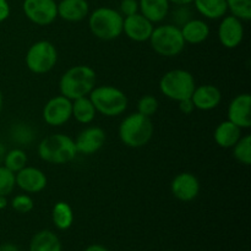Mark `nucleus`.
Returning <instances> with one entry per match:
<instances>
[{"label":"nucleus","instance_id":"obj_27","mask_svg":"<svg viewBox=\"0 0 251 251\" xmlns=\"http://www.w3.org/2000/svg\"><path fill=\"white\" fill-rule=\"evenodd\" d=\"M4 167L12 173H17L27 166V154L22 149H14L6 152L4 158Z\"/></svg>","mask_w":251,"mask_h":251},{"label":"nucleus","instance_id":"obj_39","mask_svg":"<svg viewBox=\"0 0 251 251\" xmlns=\"http://www.w3.org/2000/svg\"><path fill=\"white\" fill-rule=\"evenodd\" d=\"M171 4H174L176 6H183V5L193 4L194 0H169Z\"/></svg>","mask_w":251,"mask_h":251},{"label":"nucleus","instance_id":"obj_23","mask_svg":"<svg viewBox=\"0 0 251 251\" xmlns=\"http://www.w3.org/2000/svg\"><path fill=\"white\" fill-rule=\"evenodd\" d=\"M29 251H63V247L55 233L51 230H41L31 239Z\"/></svg>","mask_w":251,"mask_h":251},{"label":"nucleus","instance_id":"obj_29","mask_svg":"<svg viewBox=\"0 0 251 251\" xmlns=\"http://www.w3.org/2000/svg\"><path fill=\"white\" fill-rule=\"evenodd\" d=\"M228 11L240 21L251 20V0H227Z\"/></svg>","mask_w":251,"mask_h":251},{"label":"nucleus","instance_id":"obj_2","mask_svg":"<svg viewBox=\"0 0 251 251\" xmlns=\"http://www.w3.org/2000/svg\"><path fill=\"white\" fill-rule=\"evenodd\" d=\"M153 123L151 118L140 113H131L122 120L119 125V139L125 146L131 149L144 147L153 136Z\"/></svg>","mask_w":251,"mask_h":251},{"label":"nucleus","instance_id":"obj_7","mask_svg":"<svg viewBox=\"0 0 251 251\" xmlns=\"http://www.w3.org/2000/svg\"><path fill=\"white\" fill-rule=\"evenodd\" d=\"M196 87L193 74L183 69H174L164 74L159 80V91L168 100L180 102L191 98Z\"/></svg>","mask_w":251,"mask_h":251},{"label":"nucleus","instance_id":"obj_13","mask_svg":"<svg viewBox=\"0 0 251 251\" xmlns=\"http://www.w3.org/2000/svg\"><path fill=\"white\" fill-rule=\"evenodd\" d=\"M15 183L26 194H37L46 189L48 179L44 172L39 168L26 166L15 173Z\"/></svg>","mask_w":251,"mask_h":251},{"label":"nucleus","instance_id":"obj_31","mask_svg":"<svg viewBox=\"0 0 251 251\" xmlns=\"http://www.w3.org/2000/svg\"><path fill=\"white\" fill-rule=\"evenodd\" d=\"M15 186V174L4 166H0V196H7L11 194Z\"/></svg>","mask_w":251,"mask_h":251},{"label":"nucleus","instance_id":"obj_16","mask_svg":"<svg viewBox=\"0 0 251 251\" xmlns=\"http://www.w3.org/2000/svg\"><path fill=\"white\" fill-rule=\"evenodd\" d=\"M107 135L105 131L100 126H90L78 134L75 140V146L77 150V153L90 154L96 153L104 146Z\"/></svg>","mask_w":251,"mask_h":251},{"label":"nucleus","instance_id":"obj_18","mask_svg":"<svg viewBox=\"0 0 251 251\" xmlns=\"http://www.w3.org/2000/svg\"><path fill=\"white\" fill-rule=\"evenodd\" d=\"M90 15L87 0H60L58 2V16L64 21L80 22Z\"/></svg>","mask_w":251,"mask_h":251},{"label":"nucleus","instance_id":"obj_41","mask_svg":"<svg viewBox=\"0 0 251 251\" xmlns=\"http://www.w3.org/2000/svg\"><path fill=\"white\" fill-rule=\"evenodd\" d=\"M6 206H7L6 196H0V210H4Z\"/></svg>","mask_w":251,"mask_h":251},{"label":"nucleus","instance_id":"obj_14","mask_svg":"<svg viewBox=\"0 0 251 251\" xmlns=\"http://www.w3.org/2000/svg\"><path fill=\"white\" fill-rule=\"evenodd\" d=\"M227 120L240 129L251 126V96L250 93H240L235 96L227 109Z\"/></svg>","mask_w":251,"mask_h":251},{"label":"nucleus","instance_id":"obj_43","mask_svg":"<svg viewBox=\"0 0 251 251\" xmlns=\"http://www.w3.org/2000/svg\"><path fill=\"white\" fill-rule=\"evenodd\" d=\"M167 251H173V250H167Z\"/></svg>","mask_w":251,"mask_h":251},{"label":"nucleus","instance_id":"obj_10","mask_svg":"<svg viewBox=\"0 0 251 251\" xmlns=\"http://www.w3.org/2000/svg\"><path fill=\"white\" fill-rule=\"evenodd\" d=\"M42 115L50 126H61L73 118V100L61 95L55 96L46 103Z\"/></svg>","mask_w":251,"mask_h":251},{"label":"nucleus","instance_id":"obj_20","mask_svg":"<svg viewBox=\"0 0 251 251\" xmlns=\"http://www.w3.org/2000/svg\"><path fill=\"white\" fill-rule=\"evenodd\" d=\"M242 137V129L229 120L220 123L216 127L213 139L222 149H232Z\"/></svg>","mask_w":251,"mask_h":251},{"label":"nucleus","instance_id":"obj_40","mask_svg":"<svg viewBox=\"0 0 251 251\" xmlns=\"http://www.w3.org/2000/svg\"><path fill=\"white\" fill-rule=\"evenodd\" d=\"M6 147L4 146V144L0 142V166L4 163V158H5V154H6Z\"/></svg>","mask_w":251,"mask_h":251},{"label":"nucleus","instance_id":"obj_17","mask_svg":"<svg viewBox=\"0 0 251 251\" xmlns=\"http://www.w3.org/2000/svg\"><path fill=\"white\" fill-rule=\"evenodd\" d=\"M191 100L195 109L207 112V110L215 109L221 104L222 92L215 85H201L195 87L191 95Z\"/></svg>","mask_w":251,"mask_h":251},{"label":"nucleus","instance_id":"obj_32","mask_svg":"<svg viewBox=\"0 0 251 251\" xmlns=\"http://www.w3.org/2000/svg\"><path fill=\"white\" fill-rule=\"evenodd\" d=\"M11 207L16 212L26 215V213H29L33 210L34 202L29 195H27V194H20V195H16L12 199Z\"/></svg>","mask_w":251,"mask_h":251},{"label":"nucleus","instance_id":"obj_30","mask_svg":"<svg viewBox=\"0 0 251 251\" xmlns=\"http://www.w3.org/2000/svg\"><path fill=\"white\" fill-rule=\"evenodd\" d=\"M158 100L151 95H145L137 102V113L151 118L158 110Z\"/></svg>","mask_w":251,"mask_h":251},{"label":"nucleus","instance_id":"obj_24","mask_svg":"<svg viewBox=\"0 0 251 251\" xmlns=\"http://www.w3.org/2000/svg\"><path fill=\"white\" fill-rule=\"evenodd\" d=\"M97 110L90 97H81L73 100V118L80 124H91L95 120Z\"/></svg>","mask_w":251,"mask_h":251},{"label":"nucleus","instance_id":"obj_25","mask_svg":"<svg viewBox=\"0 0 251 251\" xmlns=\"http://www.w3.org/2000/svg\"><path fill=\"white\" fill-rule=\"evenodd\" d=\"M51 218L53 223L58 229L66 230L74 223V211L68 202L59 201L53 206L51 210Z\"/></svg>","mask_w":251,"mask_h":251},{"label":"nucleus","instance_id":"obj_6","mask_svg":"<svg viewBox=\"0 0 251 251\" xmlns=\"http://www.w3.org/2000/svg\"><path fill=\"white\" fill-rule=\"evenodd\" d=\"M149 41L152 49L158 55L166 56V58L179 55L184 50L186 44L181 34L180 27L173 24L154 27Z\"/></svg>","mask_w":251,"mask_h":251},{"label":"nucleus","instance_id":"obj_4","mask_svg":"<svg viewBox=\"0 0 251 251\" xmlns=\"http://www.w3.org/2000/svg\"><path fill=\"white\" fill-rule=\"evenodd\" d=\"M38 154L42 161L47 163H69L77 156L75 140L64 134L49 135L39 142Z\"/></svg>","mask_w":251,"mask_h":251},{"label":"nucleus","instance_id":"obj_34","mask_svg":"<svg viewBox=\"0 0 251 251\" xmlns=\"http://www.w3.org/2000/svg\"><path fill=\"white\" fill-rule=\"evenodd\" d=\"M119 12L123 15V17L137 14L139 12V0H122Z\"/></svg>","mask_w":251,"mask_h":251},{"label":"nucleus","instance_id":"obj_1","mask_svg":"<svg viewBox=\"0 0 251 251\" xmlns=\"http://www.w3.org/2000/svg\"><path fill=\"white\" fill-rule=\"evenodd\" d=\"M97 75L88 65H76L68 69L59 81L60 95L70 100L86 97L96 87Z\"/></svg>","mask_w":251,"mask_h":251},{"label":"nucleus","instance_id":"obj_26","mask_svg":"<svg viewBox=\"0 0 251 251\" xmlns=\"http://www.w3.org/2000/svg\"><path fill=\"white\" fill-rule=\"evenodd\" d=\"M10 136L15 144L20 145V146H28L36 139V132L31 125L26 124V123H17L11 127Z\"/></svg>","mask_w":251,"mask_h":251},{"label":"nucleus","instance_id":"obj_3","mask_svg":"<svg viewBox=\"0 0 251 251\" xmlns=\"http://www.w3.org/2000/svg\"><path fill=\"white\" fill-rule=\"evenodd\" d=\"M123 24V15L113 7H97L88 16L91 33L100 41H114L122 36Z\"/></svg>","mask_w":251,"mask_h":251},{"label":"nucleus","instance_id":"obj_21","mask_svg":"<svg viewBox=\"0 0 251 251\" xmlns=\"http://www.w3.org/2000/svg\"><path fill=\"white\" fill-rule=\"evenodd\" d=\"M169 0H139V12L152 24L163 21L169 14Z\"/></svg>","mask_w":251,"mask_h":251},{"label":"nucleus","instance_id":"obj_33","mask_svg":"<svg viewBox=\"0 0 251 251\" xmlns=\"http://www.w3.org/2000/svg\"><path fill=\"white\" fill-rule=\"evenodd\" d=\"M174 21H176V26L181 27L185 22H188L189 20L193 19L191 17V12L189 10V5H183V6H176V9L173 12Z\"/></svg>","mask_w":251,"mask_h":251},{"label":"nucleus","instance_id":"obj_12","mask_svg":"<svg viewBox=\"0 0 251 251\" xmlns=\"http://www.w3.org/2000/svg\"><path fill=\"white\" fill-rule=\"evenodd\" d=\"M218 39L221 44L227 49H234L240 46L244 38V26L243 21L233 15L223 16L218 26Z\"/></svg>","mask_w":251,"mask_h":251},{"label":"nucleus","instance_id":"obj_37","mask_svg":"<svg viewBox=\"0 0 251 251\" xmlns=\"http://www.w3.org/2000/svg\"><path fill=\"white\" fill-rule=\"evenodd\" d=\"M0 251H20V249L15 244L6 243V244L0 245Z\"/></svg>","mask_w":251,"mask_h":251},{"label":"nucleus","instance_id":"obj_15","mask_svg":"<svg viewBox=\"0 0 251 251\" xmlns=\"http://www.w3.org/2000/svg\"><path fill=\"white\" fill-rule=\"evenodd\" d=\"M153 24L140 12L124 17L123 32L129 39L134 42H147L153 31Z\"/></svg>","mask_w":251,"mask_h":251},{"label":"nucleus","instance_id":"obj_8","mask_svg":"<svg viewBox=\"0 0 251 251\" xmlns=\"http://www.w3.org/2000/svg\"><path fill=\"white\" fill-rule=\"evenodd\" d=\"M25 61L31 73L37 75L47 74L58 61V50L51 42L38 41L29 47Z\"/></svg>","mask_w":251,"mask_h":251},{"label":"nucleus","instance_id":"obj_42","mask_svg":"<svg viewBox=\"0 0 251 251\" xmlns=\"http://www.w3.org/2000/svg\"><path fill=\"white\" fill-rule=\"evenodd\" d=\"M2 103H4V100H2V93L1 91H0V113H1V109H2Z\"/></svg>","mask_w":251,"mask_h":251},{"label":"nucleus","instance_id":"obj_11","mask_svg":"<svg viewBox=\"0 0 251 251\" xmlns=\"http://www.w3.org/2000/svg\"><path fill=\"white\" fill-rule=\"evenodd\" d=\"M200 181L198 176L189 172L176 174L171 183V191L176 199L183 202L195 200L200 194Z\"/></svg>","mask_w":251,"mask_h":251},{"label":"nucleus","instance_id":"obj_35","mask_svg":"<svg viewBox=\"0 0 251 251\" xmlns=\"http://www.w3.org/2000/svg\"><path fill=\"white\" fill-rule=\"evenodd\" d=\"M178 104H179V110H180L183 114H191V113L194 112V109H195L191 98L180 100V102H178Z\"/></svg>","mask_w":251,"mask_h":251},{"label":"nucleus","instance_id":"obj_38","mask_svg":"<svg viewBox=\"0 0 251 251\" xmlns=\"http://www.w3.org/2000/svg\"><path fill=\"white\" fill-rule=\"evenodd\" d=\"M85 251H109V250L100 244H92L90 245V247L86 248Z\"/></svg>","mask_w":251,"mask_h":251},{"label":"nucleus","instance_id":"obj_22","mask_svg":"<svg viewBox=\"0 0 251 251\" xmlns=\"http://www.w3.org/2000/svg\"><path fill=\"white\" fill-rule=\"evenodd\" d=\"M195 9L208 20H220L228 12L227 0H194Z\"/></svg>","mask_w":251,"mask_h":251},{"label":"nucleus","instance_id":"obj_28","mask_svg":"<svg viewBox=\"0 0 251 251\" xmlns=\"http://www.w3.org/2000/svg\"><path fill=\"white\" fill-rule=\"evenodd\" d=\"M233 157L235 161L239 162L244 166H250L251 164V136L245 135L240 137L239 141L232 147Z\"/></svg>","mask_w":251,"mask_h":251},{"label":"nucleus","instance_id":"obj_36","mask_svg":"<svg viewBox=\"0 0 251 251\" xmlns=\"http://www.w3.org/2000/svg\"><path fill=\"white\" fill-rule=\"evenodd\" d=\"M10 4L7 0H0V22H4L10 16Z\"/></svg>","mask_w":251,"mask_h":251},{"label":"nucleus","instance_id":"obj_9","mask_svg":"<svg viewBox=\"0 0 251 251\" xmlns=\"http://www.w3.org/2000/svg\"><path fill=\"white\" fill-rule=\"evenodd\" d=\"M22 10L27 19L38 26H48L58 17L56 0H24Z\"/></svg>","mask_w":251,"mask_h":251},{"label":"nucleus","instance_id":"obj_19","mask_svg":"<svg viewBox=\"0 0 251 251\" xmlns=\"http://www.w3.org/2000/svg\"><path fill=\"white\" fill-rule=\"evenodd\" d=\"M181 34L189 44H200L210 36V26L203 20L190 19L180 27Z\"/></svg>","mask_w":251,"mask_h":251},{"label":"nucleus","instance_id":"obj_5","mask_svg":"<svg viewBox=\"0 0 251 251\" xmlns=\"http://www.w3.org/2000/svg\"><path fill=\"white\" fill-rule=\"evenodd\" d=\"M97 113L104 117H118L126 110L129 100L120 88L110 85L95 87L88 95Z\"/></svg>","mask_w":251,"mask_h":251}]
</instances>
